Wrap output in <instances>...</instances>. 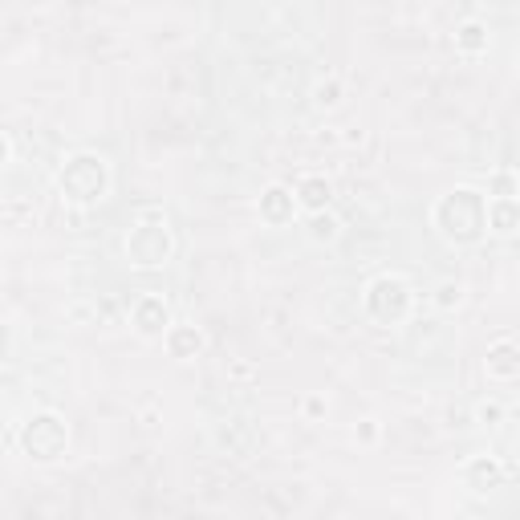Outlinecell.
<instances>
[{
    "label": "cell",
    "mask_w": 520,
    "mask_h": 520,
    "mask_svg": "<svg viewBox=\"0 0 520 520\" xmlns=\"http://www.w3.org/2000/svg\"><path fill=\"white\" fill-rule=\"evenodd\" d=\"M411 305H415L411 285L403 277H395V273L374 277L366 285V293H362V309H366V317L374 325H403L411 317Z\"/></svg>",
    "instance_id": "5"
},
{
    "label": "cell",
    "mask_w": 520,
    "mask_h": 520,
    "mask_svg": "<svg viewBox=\"0 0 520 520\" xmlns=\"http://www.w3.org/2000/svg\"><path fill=\"white\" fill-rule=\"evenodd\" d=\"M476 419H480V423H500V419H504V411H500L496 403H484V407L476 411Z\"/></svg>",
    "instance_id": "20"
},
{
    "label": "cell",
    "mask_w": 520,
    "mask_h": 520,
    "mask_svg": "<svg viewBox=\"0 0 520 520\" xmlns=\"http://www.w3.org/2000/svg\"><path fill=\"white\" fill-rule=\"evenodd\" d=\"M354 439H358V443H366V447H370V443H378V423H374V419H362V423L354 427Z\"/></svg>",
    "instance_id": "18"
},
{
    "label": "cell",
    "mask_w": 520,
    "mask_h": 520,
    "mask_svg": "<svg viewBox=\"0 0 520 520\" xmlns=\"http://www.w3.org/2000/svg\"><path fill=\"white\" fill-rule=\"evenodd\" d=\"M130 325H135V334L143 338H167L171 330V305L159 297V293H143L135 305H130Z\"/></svg>",
    "instance_id": "6"
},
{
    "label": "cell",
    "mask_w": 520,
    "mask_h": 520,
    "mask_svg": "<svg viewBox=\"0 0 520 520\" xmlns=\"http://www.w3.org/2000/svg\"><path fill=\"white\" fill-rule=\"evenodd\" d=\"M21 451L37 464H53L70 451V423H65L57 411H33L25 423H21V435H17Z\"/></svg>",
    "instance_id": "4"
},
{
    "label": "cell",
    "mask_w": 520,
    "mask_h": 520,
    "mask_svg": "<svg viewBox=\"0 0 520 520\" xmlns=\"http://www.w3.org/2000/svg\"><path fill=\"white\" fill-rule=\"evenodd\" d=\"M163 346H167V354H171L175 362H191V358H200V354L208 350V338H204L200 325L175 321L171 330H167V338H163Z\"/></svg>",
    "instance_id": "8"
},
{
    "label": "cell",
    "mask_w": 520,
    "mask_h": 520,
    "mask_svg": "<svg viewBox=\"0 0 520 520\" xmlns=\"http://www.w3.org/2000/svg\"><path fill=\"white\" fill-rule=\"evenodd\" d=\"M256 212H260V220H265L269 228H285V224H293V216H297L301 208H297L293 187H285V183H269L265 191H260Z\"/></svg>",
    "instance_id": "7"
},
{
    "label": "cell",
    "mask_w": 520,
    "mask_h": 520,
    "mask_svg": "<svg viewBox=\"0 0 520 520\" xmlns=\"http://www.w3.org/2000/svg\"><path fill=\"white\" fill-rule=\"evenodd\" d=\"M520 195V175L508 167H496L488 175V200H516Z\"/></svg>",
    "instance_id": "14"
},
{
    "label": "cell",
    "mask_w": 520,
    "mask_h": 520,
    "mask_svg": "<svg viewBox=\"0 0 520 520\" xmlns=\"http://www.w3.org/2000/svg\"><path fill=\"white\" fill-rule=\"evenodd\" d=\"M484 370H488V378H496V382L520 378V342H512V338L492 342L488 354H484Z\"/></svg>",
    "instance_id": "10"
},
{
    "label": "cell",
    "mask_w": 520,
    "mask_h": 520,
    "mask_svg": "<svg viewBox=\"0 0 520 520\" xmlns=\"http://www.w3.org/2000/svg\"><path fill=\"white\" fill-rule=\"evenodd\" d=\"M309 236H313L317 244L334 240V236H338V220H334L330 212H321V216H309Z\"/></svg>",
    "instance_id": "16"
},
{
    "label": "cell",
    "mask_w": 520,
    "mask_h": 520,
    "mask_svg": "<svg viewBox=\"0 0 520 520\" xmlns=\"http://www.w3.org/2000/svg\"><path fill=\"white\" fill-rule=\"evenodd\" d=\"M455 49L484 53L488 49V25L484 21H460V25H455Z\"/></svg>",
    "instance_id": "13"
},
{
    "label": "cell",
    "mask_w": 520,
    "mask_h": 520,
    "mask_svg": "<svg viewBox=\"0 0 520 520\" xmlns=\"http://www.w3.org/2000/svg\"><path fill=\"white\" fill-rule=\"evenodd\" d=\"M171 252H175V236H171L163 212H143L135 224H130L126 260L135 269H159V265H167V260H171Z\"/></svg>",
    "instance_id": "3"
},
{
    "label": "cell",
    "mask_w": 520,
    "mask_h": 520,
    "mask_svg": "<svg viewBox=\"0 0 520 520\" xmlns=\"http://www.w3.org/2000/svg\"><path fill=\"white\" fill-rule=\"evenodd\" d=\"M342 94H346V86H342L338 78H325V82L313 86V102H317L321 110H334V106L342 102Z\"/></svg>",
    "instance_id": "15"
},
{
    "label": "cell",
    "mask_w": 520,
    "mask_h": 520,
    "mask_svg": "<svg viewBox=\"0 0 520 520\" xmlns=\"http://www.w3.org/2000/svg\"><path fill=\"white\" fill-rule=\"evenodd\" d=\"M488 232L496 236L520 232V200H488Z\"/></svg>",
    "instance_id": "12"
},
{
    "label": "cell",
    "mask_w": 520,
    "mask_h": 520,
    "mask_svg": "<svg viewBox=\"0 0 520 520\" xmlns=\"http://www.w3.org/2000/svg\"><path fill=\"white\" fill-rule=\"evenodd\" d=\"M293 195H297V208H305L309 216L330 212V204H334V187L325 175H301L293 183Z\"/></svg>",
    "instance_id": "9"
},
{
    "label": "cell",
    "mask_w": 520,
    "mask_h": 520,
    "mask_svg": "<svg viewBox=\"0 0 520 520\" xmlns=\"http://www.w3.org/2000/svg\"><path fill=\"white\" fill-rule=\"evenodd\" d=\"M301 411H305V419H321V415H325V399H317V395H309Z\"/></svg>",
    "instance_id": "19"
},
{
    "label": "cell",
    "mask_w": 520,
    "mask_h": 520,
    "mask_svg": "<svg viewBox=\"0 0 520 520\" xmlns=\"http://www.w3.org/2000/svg\"><path fill=\"white\" fill-rule=\"evenodd\" d=\"M57 191L65 204H78V208H94L106 200L110 191V167L102 155L94 151H74L57 167Z\"/></svg>",
    "instance_id": "2"
},
{
    "label": "cell",
    "mask_w": 520,
    "mask_h": 520,
    "mask_svg": "<svg viewBox=\"0 0 520 520\" xmlns=\"http://www.w3.org/2000/svg\"><path fill=\"white\" fill-rule=\"evenodd\" d=\"M460 301H464V289L455 285V281H443V285H435V305H439V309H455Z\"/></svg>",
    "instance_id": "17"
},
{
    "label": "cell",
    "mask_w": 520,
    "mask_h": 520,
    "mask_svg": "<svg viewBox=\"0 0 520 520\" xmlns=\"http://www.w3.org/2000/svg\"><path fill=\"white\" fill-rule=\"evenodd\" d=\"M0 163H13V135H9V130L0 135Z\"/></svg>",
    "instance_id": "21"
},
{
    "label": "cell",
    "mask_w": 520,
    "mask_h": 520,
    "mask_svg": "<svg viewBox=\"0 0 520 520\" xmlns=\"http://www.w3.org/2000/svg\"><path fill=\"white\" fill-rule=\"evenodd\" d=\"M464 484L472 492H496L504 484V464H500V455H472V460L464 464Z\"/></svg>",
    "instance_id": "11"
},
{
    "label": "cell",
    "mask_w": 520,
    "mask_h": 520,
    "mask_svg": "<svg viewBox=\"0 0 520 520\" xmlns=\"http://www.w3.org/2000/svg\"><path fill=\"white\" fill-rule=\"evenodd\" d=\"M435 228L447 244L472 248L488 236V195L480 187H451L435 204Z\"/></svg>",
    "instance_id": "1"
}]
</instances>
